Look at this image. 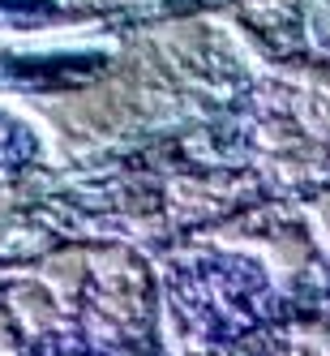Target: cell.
<instances>
[{
  "mask_svg": "<svg viewBox=\"0 0 330 356\" xmlns=\"http://www.w3.org/2000/svg\"><path fill=\"white\" fill-rule=\"evenodd\" d=\"M0 9H13V13H22V9H39V13H56V0H0Z\"/></svg>",
  "mask_w": 330,
  "mask_h": 356,
  "instance_id": "1",
  "label": "cell"
}]
</instances>
